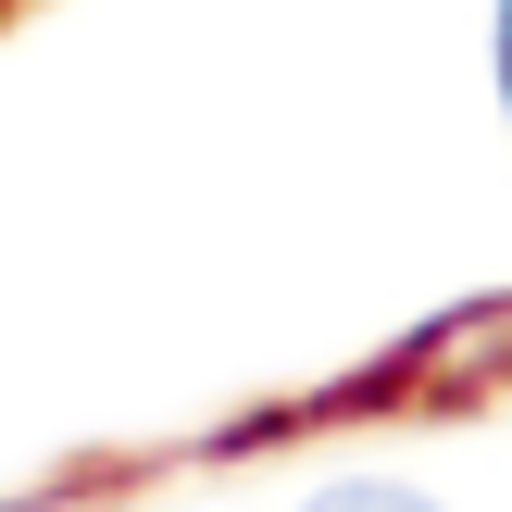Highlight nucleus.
Instances as JSON below:
<instances>
[{"label": "nucleus", "instance_id": "f257e3e1", "mask_svg": "<svg viewBox=\"0 0 512 512\" xmlns=\"http://www.w3.org/2000/svg\"><path fill=\"white\" fill-rule=\"evenodd\" d=\"M300 512H438V500L400 488V475H350V488H325V500H300Z\"/></svg>", "mask_w": 512, "mask_h": 512}, {"label": "nucleus", "instance_id": "f03ea898", "mask_svg": "<svg viewBox=\"0 0 512 512\" xmlns=\"http://www.w3.org/2000/svg\"><path fill=\"white\" fill-rule=\"evenodd\" d=\"M500 75H512V0H500Z\"/></svg>", "mask_w": 512, "mask_h": 512}]
</instances>
